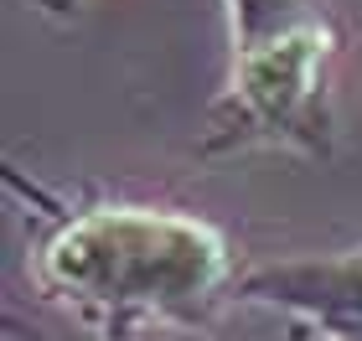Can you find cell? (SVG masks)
<instances>
[{
  "label": "cell",
  "mask_w": 362,
  "mask_h": 341,
  "mask_svg": "<svg viewBox=\"0 0 362 341\" xmlns=\"http://www.w3.org/2000/svg\"><path fill=\"white\" fill-rule=\"evenodd\" d=\"M31 269L52 300L114 336L140 321L192 326L233 280L228 243L212 222L135 202L47 207Z\"/></svg>",
  "instance_id": "6da1fadb"
},
{
  "label": "cell",
  "mask_w": 362,
  "mask_h": 341,
  "mask_svg": "<svg viewBox=\"0 0 362 341\" xmlns=\"http://www.w3.org/2000/svg\"><path fill=\"white\" fill-rule=\"evenodd\" d=\"M228 73L207 109L202 155H332L347 21L337 0H223Z\"/></svg>",
  "instance_id": "7a4b0ae2"
},
{
  "label": "cell",
  "mask_w": 362,
  "mask_h": 341,
  "mask_svg": "<svg viewBox=\"0 0 362 341\" xmlns=\"http://www.w3.org/2000/svg\"><path fill=\"white\" fill-rule=\"evenodd\" d=\"M238 295L290 305L326 341H362V249L341 258H290L238 280Z\"/></svg>",
  "instance_id": "3957f363"
},
{
  "label": "cell",
  "mask_w": 362,
  "mask_h": 341,
  "mask_svg": "<svg viewBox=\"0 0 362 341\" xmlns=\"http://www.w3.org/2000/svg\"><path fill=\"white\" fill-rule=\"evenodd\" d=\"M31 6L47 11V16H73L78 6H83V0H31Z\"/></svg>",
  "instance_id": "277c9868"
},
{
  "label": "cell",
  "mask_w": 362,
  "mask_h": 341,
  "mask_svg": "<svg viewBox=\"0 0 362 341\" xmlns=\"http://www.w3.org/2000/svg\"><path fill=\"white\" fill-rule=\"evenodd\" d=\"M26 341H42V336H37V331H31V336H26Z\"/></svg>",
  "instance_id": "5b68a950"
},
{
  "label": "cell",
  "mask_w": 362,
  "mask_h": 341,
  "mask_svg": "<svg viewBox=\"0 0 362 341\" xmlns=\"http://www.w3.org/2000/svg\"><path fill=\"white\" fill-rule=\"evenodd\" d=\"M295 341H300V336H295Z\"/></svg>",
  "instance_id": "8992f818"
}]
</instances>
